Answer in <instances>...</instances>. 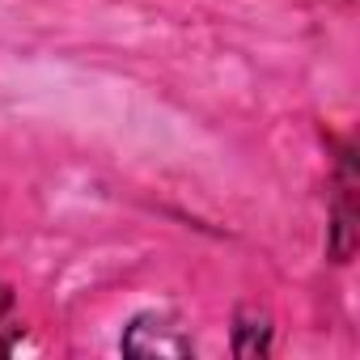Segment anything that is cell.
<instances>
[{
	"label": "cell",
	"instance_id": "cell-1",
	"mask_svg": "<svg viewBox=\"0 0 360 360\" xmlns=\"http://www.w3.org/2000/svg\"><path fill=\"white\" fill-rule=\"evenodd\" d=\"M127 356H191V335L165 314H140L123 335Z\"/></svg>",
	"mask_w": 360,
	"mask_h": 360
},
{
	"label": "cell",
	"instance_id": "cell-2",
	"mask_svg": "<svg viewBox=\"0 0 360 360\" xmlns=\"http://www.w3.org/2000/svg\"><path fill=\"white\" fill-rule=\"evenodd\" d=\"M267 339H271V326H267V318L246 309V314L238 318V339H233L238 356H259V352H267Z\"/></svg>",
	"mask_w": 360,
	"mask_h": 360
},
{
	"label": "cell",
	"instance_id": "cell-3",
	"mask_svg": "<svg viewBox=\"0 0 360 360\" xmlns=\"http://www.w3.org/2000/svg\"><path fill=\"white\" fill-rule=\"evenodd\" d=\"M18 335H22V322H18V314H13V292L0 284V356L13 352Z\"/></svg>",
	"mask_w": 360,
	"mask_h": 360
}]
</instances>
